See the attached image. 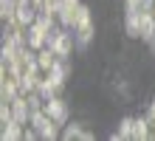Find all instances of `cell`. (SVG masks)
Wrapping results in <instances>:
<instances>
[{
	"label": "cell",
	"mask_w": 155,
	"mask_h": 141,
	"mask_svg": "<svg viewBox=\"0 0 155 141\" xmlns=\"http://www.w3.org/2000/svg\"><path fill=\"white\" fill-rule=\"evenodd\" d=\"M133 127H135V119H124V121H121V130H118V136H121V138H133Z\"/></svg>",
	"instance_id": "cell-6"
},
{
	"label": "cell",
	"mask_w": 155,
	"mask_h": 141,
	"mask_svg": "<svg viewBox=\"0 0 155 141\" xmlns=\"http://www.w3.org/2000/svg\"><path fill=\"white\" fill-rule=\"evenodd\" d=\"M37 12H40V6L34 3V0H17V6H14V23L31 25L34 20H37Z\"/></svg>",
	"instance_id": "cell-2"
},
{
	"label": "cell",
	"mask_w": 155,
	"mask_h": 141,
	"mask_svg": "<svg viewBox=\"0 0 155 141\" xmlns=\"http://www.w3.org/2000/svg\"><path fill=\"white\" fill-rule=\"evenodd\" d=\"M74 34L79 37V45H87L90 42V37H93V23H90V12L85 6L79 8V17H76V23H74Z\"/></svg>",
	"instance_id": "cell-1"
},
{
	"label": "cell",
	"mask_w": 155,
	"mask_h": 141,
	"mask_svg": "<svg viewBox=\"0 0 155 141\" xmlns=\"http://www.w3.org/2000/svg\"><path fill=\"white\" fill-rule=\"evenodd\" d=\"M65 138H68V141H74V138H85V141H90V138H93V133L82 130L79 124H71V127L65 130Z\"/></svg>",
	"instance_id": "cell-4"
},
{
	"label": "cell",
	"mask_w": 155,
	"mask_h": 141,
	"mask_svg": "<svg viewBox=\"0 0 155 141\" xmlns=\"http://www.w3.org/2000/svg\"><path fill=\"white\" fill-rule=\"evenodd\" d=\"M150 42H152V48H155V34H152V37H150Z\"/></svg>",
	"instance_id": "cell-8"
},
{
	"label": "cell",
	"mask_w": 155,
	"mask_h": 141,
	"mask_svg": "<svg viewBox=\"0 0 155 141\" xmlns=\"http://www.w3.org/2000/svg\"><path fill=\"white\" fill-rule=\"evenodd\" d=\"M127 31L138 37V12H127Z\"/></svg>",
	"instance_id": "cell-5"
},
{
	"label": "cell",
	"mask_w": 155,
	"mask_h": 141,
	"mask_svg": "<svg viewBox=\"0 0 155 141\" xmlns=\"http://www.w3.org/2000/svg\"><path fill=\"white\" fill-rule=\"evenodd\" d=\"M150 133H147V121L144 119H138L135 121V127H133V138H147Z\"/></svg>",
	"instance_id": "cell-7"
},
{
	"label": "cell",
	"mask_w": 155,
	"mask_h": 141,
	"mask_svg": "<svg viewBox=\"0 0 155 141\" xmlns=\"http://www.w3.org/2000/svg\"><path fill=\"white\" fill-rule=\"evenodd\" d=\"M51 51L57 56H68V51H71V34H65V31L51 34Z\"/></svg>",
	"instance_id": "cell-3"
}]
</instances>
